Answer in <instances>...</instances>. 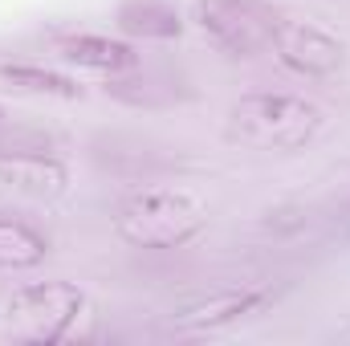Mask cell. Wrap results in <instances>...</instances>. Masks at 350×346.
I'll return each instance as SVG.
<instances>
[{
    "mask_svg": "<svg viewBox=\"0 0 350 346\" xmlns=\"http://www.w3.org/2000/svg\"><path fill=\"white\" fill-rule=\"evenodd\" d=\"M208 228V208L183 191V187H147L135 191L118 212H114V232L131 249L147 253H167L183 249Z\"/></svg>",
    "mask_w": 350,
    "mask_h": 346,
    "instance_id": "obj_1",
    "label": "cell"
},
{
    "mask_svg": "<svg viewBox=\"0 0 350 346\" xmlns=\"http://www.w3.org/2000/svg\"><path fill=\"white\" fill-rule=\"evenodd\" d=\"M322 131V110L301 94H245L228 110V135L257 151H301Z\"/></svg>",
    "mask_w": 350,
    "mask_h": 346,
    "instance_id": "obj_2",
    "label": "cell"
},
{
    "mask_svg": "<svg viewBox=\"0 0 350 346\" xmlns=\"http://www.w3.org/2000/svg\"><path fill=\"white\" fill-rule=\"evenodd\" d=\"M86 310V293L74 281H33L8 293L4 322L21 343H62Z\"/></svg>",
    "mask_w": 350,
    "mask_h": 346,
    "instance_id": "obj_3",
    "label": "cell"
},
{
    "mask_svg": "<svg viewBox=\"0 0 350 346\" xmlns=\"http://www.w3.org/2000/svg\"><path fill=\"white\" fill-rule=\"evenodd\" d=\"M196 21L224 57L249 62L273 45L277 12L261 0H200Z\"/></svg>",
    "mask_w": 350,
    "mask_h": 346,
    "instance_id": "obj_4",
    "label": "cell"
},
{
    "mask_svg": "<svg viewBox=\"0 0 350 346\" xmlns=\"http://www.w3.org/2000/svg\"><path fill=\"white\" fill-rule=\"evenodd\" d=\"M269 49L297 78H334L342 70V41L334 33H326L322 25H310V21L277 16Z\"/></svg>",
    "mask_w": 350,
    "mask_h": 346,
    "instance_id": "obj_5",
    "label": "cell"
},
{
    "mask_svg": "<svg viewBox=\"0 0 350 346\" xmlns=\"http://www.w3.org/2000/svg\"><path fill=\"white\" fill-rule=\"evenodd\" d=\"M53 53L78 70H94V74H131L139 70V53L126 41L102 37V33H62L53 37Z\"/></svg>",
    "mask_w": 350,
    "mask_h": 346,
    "instance_id": "obj_6",
    "label": "cell"
},
{
    "mask_svg": "<svg viewBox=\"0 0 350 346\" xmlns=\"http://www.w3.org/2000/svg\"><path fill=\"white\" fill-rule=\"evenodd\" d=\"M66 183H70L66 163L45 151H0V187L25 196H62Z\"/></svg>",
    "mask_w": 350,
    "mask_h": 346,
    "instance_id": "obj_7",
    "label": "cell"
},
{
    "mask_svg": "<svg viewBox=\"0 0 350 346\" xmlns=\"http://www.w3.org/2000/svg\"><path fill=\"white\" fill-rule=\"evenodd\" d=\"M265 306H269L265 289H232V293H216V297H204V302L179 310L175 326L179 330H220V326H232L245 314H257Z\"/></svg>",
    "mask_w": 350,
    "mask_h": 346,
    "instance_id": "obj_8",
    "label": "cell"
},
{
    "mask_svg": "<svg viewBox=\"0 0 350 346\" xmlns=\"http://www.w3.org/2000/svg\"><path fill=\"white\" fill-rule=\"evenodd\" d=\"M114 21L126 37H139V41H175L183 33V21L167 0H122Z\"/></svg>",
    "mask_w": 350,
    "mask_h": 346,
    "instance_id": "obj_9",
    "label": "cell"
},
{
    "mask_svg": "<svg viewBox=\"0 0 350 346\" xmlns=\"http://www.w3.org/2000/svg\"><path fill=\"white\" fill-rule=\"evenodd\" d=\"M45 257H49V241H45L33 224L0 216V269H4V273L37 269Z\"/></svg>",
    "mask_w": 350,
    "mask_h": 346,
    "instance_id": "obj_10",
    "label": "cell"
},
{
    "mask_svg": "<svg viewBox=\"0 0 350 346\" xmlns=\"http://www.w3.org/2000/svg\"><path fill=\"white\" fill-rule=\"evenodd\" d=\"M0 78L8 86L25 90V94H45V98H82V86L57 70H45V66H33V62H4L0 66Z\"/></svg>",
    "mask_w": 350,
    "mask_h": 346,
    "instance_id": "obj_11",
    "label": "cell"
},
{
    "mask_svg": "<svg viewBox=\"0 0 350 346\" xmlns=\"http://www.w3.org/2000/svg\"><path fill=\"white\" fill-rule=\"evenodd\" d=\"M0 118H4V106H0Z\"/></svg>",
    "mask_w": 350,
    "mask_h": 346,
    "instance_id": "obj_12",
    "label": "cell"
}]
</instances>
